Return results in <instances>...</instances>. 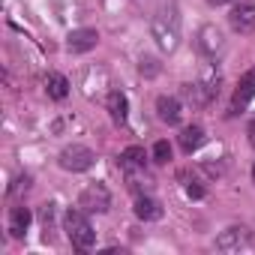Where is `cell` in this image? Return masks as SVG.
Returning <instances> with one entry per match:
<instances>
[{
	"instance_id": "cell-1",
	"label": "cell",
	"mask_w": 255,
	"mask_h": 255,
	"mask_svg": "<svg viewBox=\"0 0 255 255\" xmlns=\"http://www.w3.org/2000/svg\"><path fill=\"white\" fill-rule=\"evenodd\" d=\"M150 33H153L156 45L162 51H168V54L180 45V9H177L174 0H165V3L156 9V15L150 21Z\"/></svg>"
},
{
	"instance_id": "cell-2",
	"label": "cell",
	"mask_w": 255,
	"mask_h": 255,
	"mask_svg": "<svg viewBox=\"0 0 255 255\" xmlns=\"http://www.w3.org/2000/svg\"><path fill=\"white\" fill-rule=\"evenodd\" d=\"M63 228H66V237L75 249H90L96 243V231L87 219V210L81 207H69L66 216H63Z\"/></svg>"
},
{
	"instance_id": "cell-3",
	"label": "cell",
	"mask_w": 255,
	"mask_h": 255,
	"mask_svg": "<svg viewBox=\"0 0 255 255\" xmlns=\"http://www.w3.org/2000/svg\"><path fill=\"white\" fill-rule=\"evenodd\" d=\"M78 207L87 213H108L111 210V189L105 183H87L78 195Z\"/></svg>"
},
{
	"instance_id": "cell-4",
	"label": "cell",
	"mask_w": 255,
	"mask_h": 255,
	"mask_svg": "<svg viewBox=\"0 0 255 255\" xmlns=\"http://www.w3.org/2000/svg\"><path fill=\"white\" fill-rule=\"evenodd\" d=\"M252 243H255V237L243 225H231V228L219 231V237H216L219 252H243V249H252Z\"/></svg>"
},
{
	"instance_id": "cell-5",
	"label": "cell",
	"mask_w": 255,
	"mask_h": 255,
	"mask_svg": "<svg viewBox=\"0 0 255 255\" xmlns=\"http://www.w3.org/2000/svg\"><path fill=\"white\" fill-rule=\"evenodd\" d=\"M93 159H96L93 150L84 147V144H69V147L60 150V168H63V171H72V174L87 171V168L93 165Z\"/></svg>"
},
{
	"instance_id": "cell-6",
	"label": "cell",
	"mask_w": 255,
	"mask_h": 255,
	"mask_svg": "<svg viewBox=\"0 0 255 255\" xmlns=\"http://www.w3.org/2000/svg\"><path fill=\"white\" fill-rule=\"evenodd\" d=\"M219 96V75L210 81H195V84H183V99L192 105H210Z\"/></svg>"
},
{
	"instance_id": "cell-7",
	"label": "cell",
	"mask_w": 255,
	"mask_h": 255,
	"mask_svg": "<svg viewBox=\"0 0 255 255\" xmlns=\"http://www.w3.org/2000/svg\"><path fill=\"white\" fill-rule=\"evenodd\" d=\"M96 42H99V33L93 27H78L66 36V51L69 54H87L96 48Z\"/></svg>"
},
{
	"instance_id": "cell-8",
	"label": "cell",
	"mask_w": 255,
	"mask_h": 255,
	"mask_svg": "<svg viewBox=\"0 0 255 255\" xmlns=\"http://www.w3.org/2000/svg\"><path fill=\"white\" fill-rule=\"evenodd\" d=\"M228 24H231V30H237V33H252V30H255V3H252V0L237 3V6L231 9Z\"/></svg>"
},
{
	"instance_id": "cell-9",
	"label": "cell",
	"mask_w": 255,
	"mask_h": 255,
	"mask_svg": "<svg viewBox=\"0 0 255 255\" xmlns=\"http://www.w3.org/2000/svg\"><path fill=\"white\" fill-rule=\"evenodd\" d=\"M156 117H159L162 123H168V126H177V123L183 120V105H180V99H177V96H159V99H156Z\"/></svg>"
},
{
	"instance_id": "cell-10",
	"label": "cell",
	"mask_w": 255,
	"mask_h": 255,
	"mask_svg": "<svg viewBox=\"0 0 255 255\" xmlns=\"http://www.w3.org/2000/svg\"><path fill=\"white\" fill-rule=\"evenodd\" d=\"M144 159H147L144 147H126L117 156V165H120L123 174H138V171H144Z\"/></svg>"
},
{
	"instance_id": "cell-11",
	"label": "cell",
	"mask_w": 255,
	"mask_h": 255,
	"mask_svg": "<svg viewBox=\"0 0 255 255\" xmlns=\"http://www.w3.org/2000/svg\"><path fill=\"white\" fill-rule=\"evenodd\" d=\"M135 216L141 222H156V219H162V204L156 198H150L147 192L144 195H135Z\"/></svg>"
},
{
	"instance_id": "cell-12",
	"label": "cell",
	"mask_w": 255,
	"mask_h": 255,
	"mask_svg": "<svg viewBox=\"0 0 255 255\" xmlns=\"http://www.w3.org/2000/svg\"><path fill=\"white\" fill-rule=\"evenodd\" d=\"M252 96H255V69H249V72H243V75H240L237 90H234V102H231V108H234V111H237V108H243Z\"/></svg>"
},
{
	"instance_id": "cell-13",
	"label": "cell",
	"mask_w": 255,
	"mask_h": 255,
	"mask_svg": "<svg viewBox=\"0 0 255 255\" xmlns=\"http://www.w3.org/2000/svg\"><path fill=\"white\" fill-rule=\"evenodd\" d=\"M30 219H33V213H30L24 204L12 207V210H9V234H12L15 240H21V237L27 234V225H30Z\"/></svg>"
},
{
	"instance_id": "cell-14",
	"label": "cell",
	"mask_w": 255,
	"mask_h": 255,
	"mask_svg": "<svg viewBox=\"0 0 255 255\" xmlns=\"http://www.w3.org/2000/svg\"><path fill=\"white\" fill-rule=\"evenodd\" d=\"M105 105H108V114H111V120H114L117 126H123V123H126V117H129V102H126V96H123L120 90H111Z\"/></svg>"
},
{
	"instance_id": "cell-15",
	"label": "cell",
	"mask_w": 255,
	"mask_h": 255,
	"mask_svg": "<svg viewBox=\"0 0 255 255\" xmlns=\"http://www.w3.org/2000/svg\"><path fill=\"white\" fill-rule=\"evenodd\" d=\"M219 48H222V33H219L213 24L201 27V30H198V51H201V54H216Z\"/></svg>"
},
{
	"instance_id": "cell-16",
	"label": "cell",
	"mask_w": 255,
	"mask_h": 255,
	"mask_svg": "<svg viewBox=\"0 0 255 255\" xmlns=\"http://www.w3.org/2000/svg\"><path fill=\"white\" fill-rule=\"evenodd\" d=\"M45 93L51 96V99H66L69 96V81H66V75H60V72H48L45 75Z\"/></svg>"
},
{
	"instance_id": "cell-17",
	"label": "cell",
	"mask_w": 255,
	"mask_h": 255,
	"mask_svg": "<svg viewBox=\"0 0 255 255\" xmlns=\"http://www.w3.org/2000/svg\"><path fill=\"white\" fill-rule=\"evenodd\" d=\"M204 144V129L201 126H186V129L180 132V147H183V153H192V150H198Z\"/></svg>"
},
{
	"instance_id": "cell-18",
	"label": "cell",
	"mask_w": 255,
	"mask_h": 255,
	"mask_svg": "<svg viewBox=\"0 0 255 255\" xmlns=\"http://www.w3.org/2000/svg\"><path fill=\"white\" fill-rule=\"evenodd\" d=\"M159 69H162V66H159V60H156V57H150V54H144V57L138 60V72H141V75H147V78L159 75Z\"/></svg>"
},
{
	"instance_id": "cell-19",
	"label": "cell",
	"mask_w": 255,
	"mask_h": 255,
	"mask_svg": "<svg viewBox=\"0 0 255 255\" xmlns=\"http://www.w3.org/2000/svg\"><path fill=\"white\" fill-rule=\"evenodd\" d=\"M168 159H171V144H168V141H156V144H153V162L165 165Z\"/></svg>"
},
{
	"instance_id": "cell-20",
	"label": "cell",
	"mask_w": 255,
	"mask_h": 255,
	"mask_svg": "<svg viewBox=\"0 0 255 255\" xmlns=\"http://www.w3.org/2000/svg\"><path fill=\"white\" fill-rule=\"evenodd\" d=\"M39 219H42V225H45V240H48V231H51V222H54V204H42Z\"/></svg>"
},
{
	"instance_id": "cell-21",
	"label": "cell",
	"mask_w": 255,
	"mask_h": 255,
	"mask_svg": "<svg viewBox=\"0 0 255 255\" xmlns=\"http://www.w3.org/2000/svg\"><path fill=\"white\" fill-rule=\"evenodd\" d=\"M27 186H30V177L24 174V177H18V180H15V186H9V195H18V192H21V189H27Z\"/></svg>"
},
{
	"instance_id": "cell-22",
	"label": "cell",
	"mask_w": 255,
	"mask_h": 255,
	"mask_svg": "<svg viewBox=\"0 0 255 255\" xmlns=\"http://www.w3.org/2000/svg\"><path fill=\"white\" fill-rule=\"evenodd\" d=\"M186 195H189V198H204V189H201L198 183H189V186H186Z\"/></svg>"
},
{
	"instance_id": "cell-23",
	"label": "cell",
	"mask_w": 255,
	"mask_h": 255,
	"mask_svg": "<svg viewBox=\"0 0 255 255\" xmlns=\"http://www.w3.org/2000/svg\"><path fill=\"white\" fill-rule=\"evenodd\" d=\"M246 132H249V144H252V147H255V120H252V123H249V129H246Z\"/></svg>"
},
{
	"instance_id": "cell-24",
	"label": "cell",
	"mask_w": 255,
	"mask_h": 255,
	"mask_svg": "<svg viewBox=\"0 0 255 255\" xmlns=\"http://www.w3.org/2000/svg\"><path fill=\"white\" fill-rule=\"evenodd\" d=\"M213 6H225V3H234V0H210Z\"/></svg>"
},
{
	"instance_id": "cell-25",
	"label": "cell",
	"mask_w": 255,
	"mask_h": 255,
	"mask_svg": "<svg viewBox=\"0 0 255 255\" xmlns=\"http://www.w3.org/2000/svg\"><path fill=\"white\" fill-rule=\"evenodd\" d=\"M252 180H255V165H252Z\"/></svg>"
}]
</instances>
